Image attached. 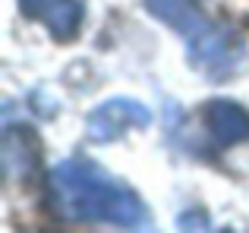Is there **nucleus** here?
I'll return each mask as SVG.
<instances>
[{
    "instance_id": "f257e3e1",
    "label": "nucleus",
    "mask_w": 249,
    "mask_h": 233,
    "mask_svg": "<svg viewBox=\"0 0 249 233\" xmlns=\"http://www.w3.org/2000/svg\"><path fill=\"white\" fill-rule=\"evenodd\" d=\"M51 211L60 221H110L145 227L148 211L129 189L104 177L95 164L67 161L51 173Z\"/></svg>"
},
{
    "instance_id": "f03ea898",
    "label": "nucleus",
    "mask_w": 249,
    "mask_h": 233,
    "mask_svg": "<svg viewBox=\"0 0 249 233\" xmlns=\"http://www.w3.org/2000/svg\"><path fill=\"white\" fill-rule=\"evenodd\" d=\"M189 57H193L196 67H202L214 79H221L243 57V41L231 29H224V25H208L205 22L196 35H189Z\"/></svg>"
},
{
    "instance_id": "7ed1b4c3",
    "label": "nucleus",
    "mask_w": 249,
    "mask_h": 233,
    "mask_svg": "<svg viewBox=\"0 0 249 233\" xmlns=\"http://www.w3.org/2000/svg\"><path fill=\"white\" fill-rule=\"evenodd\" d=\"M148 120H152V114H148L142 104L117 98V101H107L101 111L91 114L89 135L98 139V142H110V139H120L129 126H148Z\"/></svg>"
},
{
    "instance_id": "20e7f679",
    "label": "nucleus",
    "mask_w": 249,
    "mask_h": 233,
    "mask_svg": "<svg viewBox=\"0 0 249 233\" xmlns=\"http://www.w3.org/2000/svg\"><path fill=\"white\" fill-rule=\"evenodd\" d=\"M205 123L212 129L214 142H221V145H233V142L249 139V114L233 101H208Z\"/></svg>"
},
{
    "instance_id": "39448f33",
    "label": "nucleus",
    "mask_w": 249,
    "mask_h": 233,
    "mask_svg": "<svg viewBox=\"0 0 249 233\" xmlns=\"http://www.w3.org/2000/svg\"><path fill=\"white\" fill-rule=\"evenodd\" d=\"M29 13L41 16L48 22V29L54 32V38H60V41L73 38L82 22V6L76 0H35L29 6Z\"/></svg>"
},
{
    "instance_id": "423d86ee",
    "label": "nucleus",
    "mask_w": 249,
    "mask_h": 233,
    "mask_svg": "<svg viewBox=\"0 0 249 233\" xmlns=\"http://www.w3.org/2000/svg\"><path fill=\"white\" fill-rule=\"evenodd\" d=\"M145 3L158 19H164L167 25H174L183 35H196L205 25V16L193 0H145Z\"/></svg>"
},
{
    "instance_id": "0eeeda50",
    "label": "nucleus",
    "mask_w": 249,
    "mask_h": 233,
    "mask_svg": "<svg viewBox=\"0 0 249 233\" xmlns=\"http://www.w3.org/2000/svg\"><path fill=\"white\" fill-rule=\"evenodd\" d=\"M32 3H35V0H22V6H25V10H29V6H32Z\"/></svg>"
}]
</instances>
